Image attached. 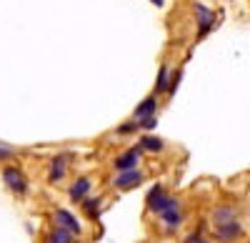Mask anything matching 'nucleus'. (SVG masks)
Listing matches in <instances>:
<instances>
[{
  "label": "nucleus",
  "instance_id": "ddd939ff",
  "mask_svg": "<svg viewBox=\"0 0 250 243\" xmlns=\"http://www.w3.org/2000/svg\"><path fill=\"white\" fill-rule=\"evenodd\" d=\"M235 218H238L235 206H220V208H215V213H213V223L220 226V223H228V221H235Z\"/></svg>",
  "mask_w": 250,
  "mask_h": 243
},
{
  "label": "nucleus",
  "instance_id": "412c9836",
  "mask_svg": "<svg viewBox=\"0 0 250 243\" xmlns=\"http://www.w3.org/2000/svg\"><path fill=\"white\" fill-rule=\"evenodd\" d=\"M138 123H140L143 131H153V128L158 126V118H155V115H148V118H140Z\"/></svg>",
  "mask_w": 250,
  "mask_h": 243
},
{
  "label": "nucleus",
  "instance_id": "f257e3e1",
  "mask_svg": "<svg viewBox=\"0 0 250 243\" xmlns=\"http://www.w3.org/2000/svg\"><path fill=\"white\" fill-rule=\"evenodd\" d=\"M3 183H5L15 196L28 193V178H25V173L20 171L18 166H5V168H3Z\"/></svg>",
  "mask_w": 250,
  "mask_h": 243
},
{
  "label": "nucleus",
  "instance_id": "39448f33",
  "mask_svg": "<svg viewBox=\"0 0 250 243\" xmlns=\"http://www.w3.org/2000/svg\"><path fill=\"white\" fill-rule=\"evenodd\" d=\"M243 236V223L235 218V221H228V223H220L215 226V238L220 243H235L238 238Z\"/></svg>",
  "mask_w": 250,
  "mask_h": 243
},
{
  "label": "nucleus",
  "instance_id": "423d86ee",
  "mask_svg": "<svg viewBox=\"0 0 250 243\" xmlns=\"http://www.w3.org/2000/svg\"><path fill=\"white\" fill-rule=\"evenodd\" d=\"M140 155H143V148H128L125 153H120L115 160H113V168L115 171H130V168H138L140 163Z\"/></svg>",
  "mask_w": 250,
  "mask_h": 243
},
{
  "label": "nucleus",
  "instance_id": "6e6552de",
  "mask_svg": "<svg viewBox=\"0 0 250 243\" xmlns=\"http://www.w3.org/2000/svg\"><path fill=\"white\" fill-rule=\"evenodd\" d=\"M68 163H70V155L62 153V155H55L50 160V171H48V183H60L68 173Z\"/></svg>",
  "mask_w": 250,
  "mask_h": 243
},
{
  "label": "nucleus",
  "instance_id": "7ed1b4c3",
  "mask_svg": "<svg viewBox=\"0 0 250 243\" xmlns=\"http://www.w3.org/2000/svg\"><path fill=\"white\" fill-rule=\"evenodd\" d=\"M193 10H195V18H198V38H205L215 28V13L210 8H205L203 3H195Z\"/></svg>",
  "mask_w": 250,
  "mask_h": 243
},
{
  "label": "nucleus",
  "instance_id": "4be33fe9",
  "mask_svg": "<svg viewBox=\"0 0 250 243\" xmlns=\"http://www.w3.org/2000/svg\"><path fill=\"white\" fill-rule=\"evenodd\" d=\"M198 238H200V233H190V236H188V238H185V243H195Z\"/></svg>",
  "mask_w": 250,
  "mask_h": 243
},
{
  "label": "nucleus",
  "instance_id": "dca6fc26",
  "mask_svg": "<svg viewBox=\"0 0 250 243\" xmlns=\"http://www.w3.org/2000/svg\"><path fill=\"white\" fill-rule=\"evenodd\" d=\"M173 200H175V198H173V196H165V193H163V196H160V198H158V200H155V203H153V206H150V211H153V213H155V216H160V213H163V211H165V208H168V206H170V203H173Z\"/></svg>",
  "mask_w": 250,
  "mask_h": 243
},
{
  "label": "nucleus",
  "instance_id": "aec40b11",
  "mask_svg": "<svg viewBox=\"0 0 250 243\" xmlns=\"http://www.w3.org/2000/svg\"><path fill=\"white\" fill-rule=\"evenodd\" d=\"M15 155H18V151H15L13 146H8V143H3V140H0V163H3V160L15 158Z\"/></svg>",
  "mask_w": 250,
  "mask_h": 243
},
{
  "label": "nucleus",
  "instance_id": "20e7f679",
  "mask_svg": "<svg viewBox=\"0 0 250 243\" xmlns=\"http://www.w3.org/2000/svg\"><path fill=\"white\" fill-rule=\"evenodd\" d=\"M160 218H163V223H165V228L168 231H175V228H180L183 226V221H185V213H183V206H180V200L175 198L173 203L165 208L163 213H160Z\"/></svg>",
  "mask_w": 250,
  "mask_h": 243
},
{
  "label": "nucleus",
  "instance_id": "f3484780",
  "mask_svg": "<svg viewBox=\"0 0 250 243\" xmlns=\"http://www.w3.org/2000/svg\"><path fill=\"white\" fill-rule=\"evenodd\" d=\"M180 78H183V68H178V70L170 73V83H168V90H165V95H175V90H178V86H180Z\"/></svg>",
  "mask_w": 250,
  "mask_h": 243
},
{
  "label": "nucleus",
  "instance_id": "1a4fd4ad",
  "mask_svg": "<svg viewBox=\"0 0 250 243\" xmlns=\"http://www.w3.org/2000/svg\"><path fill=\"white\" fill-rule=\"evenodd\" d=\"M90 188H93V180L90 178H78L75 183L68 188V196H70L73 203H80V200L90 193Z\"/></svg>",
  "mask_w": 250,
  "mask_h": 243
},
{
  "label": "nucleus",
  "instance_id": "b1692460",
  "mask_svg": "<svg viewBox=\"0 0 250 243\" xmlns=\"http://www.w3.org/2000/svg\"><path fill=\"white\" fill-rule=\"evenodd\" d=\"M195 243H213V241H205V238H198Z\"/></svg>",
  "mask_w": 250,
  "mask_h": 243
},
{
  "label": "nucleus",
  "instance_id": "a211bd4d",
  "mask_svg": "<svg viewBox=\"0 0 250 243\" xmlns=\"http://www.w3.org/2000/svg\"><path fill=\"white\" fill-rule=\"evenodd\" d=\"M140 131V123L133 118V120H128V123H123V126H118V135H130V133H138Z\"/></svg>",
  "mask_w": 250,
  "mask_h": 243
},
{
  "label": "nucleus",
  "instance_id": "5701e85b",
  "mask_svg": "<svg viewBox=\"0 0 250 243\" xmlns=\"http://www.w3.org/2000/svg\"><path fill=\"white\" fill-rule=\"evenodd\" d=\"M150 3H153L155 8H163V5H165V0H150Z\"/></svg>",
  "mask_w": 250,
  "mask_h": 243
},
{
  "label": "nucleus",
  "instance_id": "9d476101",
  "mask_svg": "<svg viewBox=\"0 0 250 243\" xmlns=\"http://www.w3.org/2000/svg\"><path fill=\"white\" fill-rule=\"evenodd\" d=\"M158 106H160V103H158V95L153 93V95H148V98H145L143 103H140V106L133 110V118H135V120H140V118L155 115V113H158Z\"/></svg>",
  "mask_w": 250,
  "mask_h": 243
},
{
  "label": "nucleus",
  "instance_id": "4468645a",
  "mask_svg": "<svg viewBox=\"0 0 250 243\" xmlns=\"http://www.w3.org/2000/svg\"><path fill=\"white\" fill-rule=\"evenodd\" d=\"M138 146H140L143 151H150V153H160V151L165 148L163 138H158V135H143Z\"/></svg>",
  "mask_w": 250,
  "mask_h": 243
},
{
  "label": "nucleus",
  "instance_id": "0eeeda50",
  "mask_svg": "<svg viewBox=\"0 0 250 243\" xmlns=\"http://www.w3.org/2000/svg\"><path fill=\"white\" fill-rule=\"evenodd\" d=\"M53 221H55V226H60V228H68V231H70V233H75V236H80V233H83L80 221H78V218H75L70 211H65V208H55Z\"/></svg>",
  "mask_w": 250,
  "mask_h": 243
},
{
  "label": "nucleus",
  "instance_id": "f8f14e48",
  "mask_svg": "<svg viewBox=\"0 0 250 243\" xmlns=\"http://www.w3.org/2000/svg\"><path fill=\"white\" fill-rule=\"evenodd\" d=\"M73 241H75V233H70L68 228H60V226H55L45 236V243H73Z\"/></svg>",
  "mask_w": 250,
  "mask_h": 243
},
{
  "label": "nucleus",
  "instance_id": "2eb2a0df",
  "mask_svg": "<svg viewBox=\"0 0 250 243\" xmlns=\"http://www.w3.org/2000/svg\"><path fill=\"white\" fill-rule=\"evenodd\" d=\"M168 83H170V68L168 66H160L158 80H155V95H163L165 90H168Z\"/></svg>",
  "mask_w": 250,
  "mask_h": 243
},
{
  "label": "nucleus",
  "instance_id": "9b49d317",
  "mask_svg": "<svg viewBox=\"0 0 250 243\" xmlns=\"http://www.w3.org/2000/svg\"><path fill=\"white\" fill-rule=\"evenodd\" d=\"M80 206H83V211H85V216L90 218V221H95V218H100V211H103V198H83L80 200Z\"/></svg>",
  "mask_w": 250,
  "mask_h": 243
},
{
  "label": "nucleus",
  "instance_id": "6ab92c4d",
  "mask_svg": "<svg viewBox=\"0 0 250 243\" xmlns=\"http://www.w3.org/2000/svg\"><path fill=\"white\" fill-rule=\"evenodd\" d=\"M163 193H165V191H163V186H160V183H155V186H153V188L148 191V196H145V203H148V208H150V206L155 203V200H158V198H160Z\"/></svg>",
  "mask_w": 250,
  "mask_h": 243
},
{
  "label": "nucleus",
  "instance_id": "f03ea898",
  "mask_svg": "<svg viewBox=\"0 0 250 243\" xmlns=\"http://www.w3.org/2000/svg\"><path fill=\"white\" fill-rule=\"evenodd\" d=\"M143 171L140 168H130V171H118V176L113 178V188H118V191H130V188H135V186H140L143 183Z\"/></svg>",
  "mask_w": 250,
  "mask_h": 243
}]
</instances>
